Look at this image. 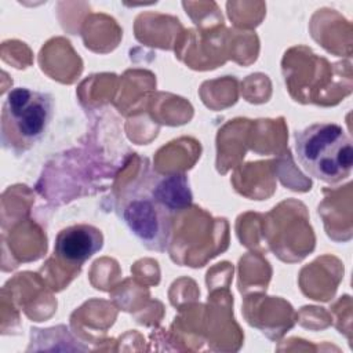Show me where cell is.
I'll return each instance as SVG.
<instances>
[{
    "label": "cell",
    "mask_w": 353,
    "mask_h": 353,
    "mask_svg": "<svg viewBox=\"0 0 353 353\" xmlns=\"http://www.w3.org/2000/svg\"><path fill=\"white\" fill-rule=\"evenodd\" d=\"M295 153L301 167L325 183H338L350 175L352 141L334 123H314L295 132Z\"/></svg>",
    "instance_id": "cell-1"
},
{
    "label": "cell",
    "mask_w": 353,
    "mask_h": 353,
    "mask_svg": "<svg viewBox=\"0 0 353 353\" xmlns=\"http://www.w3.org/2000/svg\"><path fill=\"white\" fill-rule=\"evenodd\" d=\"M54 113L50 94L28 87L12 88L1 109V143L17 153L34 146L47 132Z\"/></svg>",
    "instance_id": "cell-2"
},
{
    "label": "cell",
    "mask_w": 353,
    "mask_h": 353,
    "mask_svg": "<svg viewBox=\"0 0 353 353\" xmlns=\"http://www.w3.org/2000/svg\"><path fill=\"white\" fill-rule=\"evenodd\" d=\"M119 214L142 245L159 252L168 250L172 234V214L153 196L145 175L123 192Z\"/></svg>",
    "instance_id": "cell-3"
},
{
    "label": "cell",
    "mask_w": 353,
    "mask_h": 353,
    "mask_svg": "<svg viewBox=\"0 0 353 353\" xmlns=\"http://www.w3.org/2000/svg\"><path fill=\"white\" fill-rule=\"evenodd\" d=\"M102 245L103 236L98 228L79 223L68 226L58 233L54 251L63 262L80 265L97 254Z\"/></svg>",
    "instance_id": "cell-4"
},
{
    "label": "cell",
    "mask_w": 353,
    "mask_h": 353,
    "mask_svg": "<svg viewBox=\"0 0 353 353\" xmlns=\"http://www.w3.org/2000/svg\"><path fill=\"white\" fill-rule=\"evenodd\" d=\"M153 196L174 215L192 205L193 194L185 174H145Z\"/></svg>",
    "instance_id": "cell-5"
}]
</instances>
